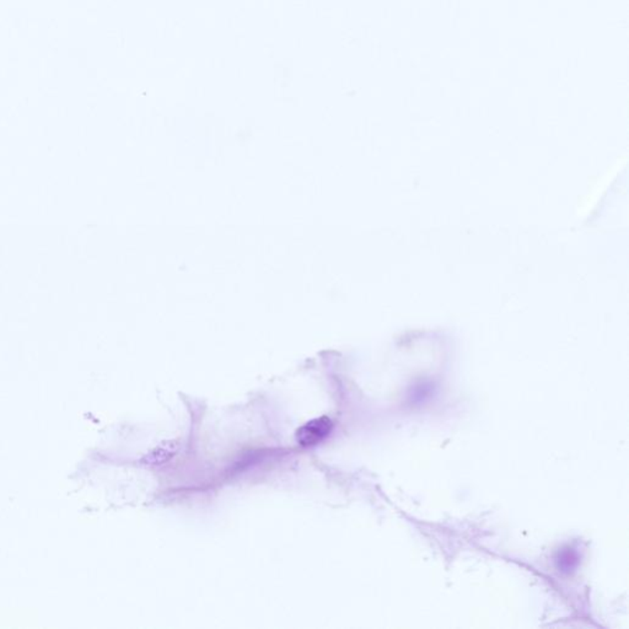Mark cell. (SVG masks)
I'll use <instances>...</instances> for the list:
<instances>
[{
    "instance_id": "1",
    "label": "cell",
    "mask_w": 629,
    "mask_h": 629,
    "mask_svg": "<svg viewBox=\"0 0 629 629\" xmlns=\"http://www.w3.org/2000/svg\"><path fill=\"white\" fill-rule=\"evenodd\" d=\"M334 429V423L329 420V417L322 415L319 418H314L301 425L299 429L296 430V440L300 444L301 446H314L317 444L322 443L324 439L329 436L331 432Z\"/></svg>"
},
{
    "instance_id": "2",
    "label": "cell",
    "mask_w": 629,
    "mask_h": 629,
    "mask_svg": "<svg viewBox=\"0 0 629 629\" xmlns=\"http://www.w3.org/2000/svg\"><path fill=\"white\" fill-rule=\"evenodd\" d=\"M578 564H579V554L572 547H564L558 553L557 567L559 572L569 574L575 570Z\"/></svg>"
}]
</instances>
